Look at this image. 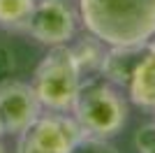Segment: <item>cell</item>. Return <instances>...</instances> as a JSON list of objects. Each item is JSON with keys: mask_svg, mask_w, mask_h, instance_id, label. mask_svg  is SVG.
<instances>
[{"mask_svg": "<svg viewBox=\"0 0 155 153\" xmlns=\"http://www.w3.org/2000/svg\"><path fill=\"white\" fill-rule=\"evenodd\" d=\"M77 14L86 32L107 46L155 39V0H77Z\"/></svg>", "mask_w": 155, "mask_h": 153, "instance_id": "6da1fadb", "label": "cell"}, {"mask_svg": "<svg viewBox=\"0 0 155 153\" xmlns=\"http://www.w3.org/2000/svg\"><path fill=\"white\" fill-rule=\"evenodd\" d=\"M127 102L130 100L127 95H123V88L97 76V79H88L86 83H81L70 114L79 121L86 134L111 139L127 123Z\"/></svg>", "mask_w": 155, "mask_h": 153, "instance_id": "7a4b0ae2", "label": "cell"}, {"mask_svg": "<svg viewBox=\"0 0 155 153\" xmlns=\"http://www.w3.org/2000/svg\"><path fill=\"white\" fill-rule=\"evenodd\" d=\"M81 67L72 56L70 44L49 46V53L42 58L32 74V90L44 111H72L74 100L81 88Z\"/></svg>", "mask_w": 155, "mask_h": 153, "instance_id": "3957f363", "label": "cell"}, {"mask_svg": "<svg viewBox=\"0 0 155 153\" xmlns=\"http://www.w3.org/2000/svg\"><path fill=\"white\" fill-rule=\"evenodd\" d=\"M16 137L14 153H72L86 137V130L70 111H42L37 121Z\"/></svg>", "mask_w": 155, "mask_h": 153, "instance_id": "277c9868", "label": "cell"}, {"mask_svg": "<svg viewBox=\"0 0 155 153\" xmlns=\"http://www.w3.org/2000/svg\"><path fill=\"white\" fill-rule=\"evenodd\" d=\"M79 14L70 0H37L26 32L44 46L70 44L77 35Z\"/></svg>", "mask_w": 155, "mask_h": 153, "instance_id": "5b68a950", "label": "cell"}, {"mask_svg": "<svg viewBox=\"0 0 155 153\" xmlns=\"http://www.w3.org/2000/svg\"><path fill=\"white\" fill-rule=\"evenodd\" d=\"M44 109L30 83L7 79L0 81V123L5 134H21L37 121Z\"/></svg>", "mask_w": 155, "mask_h": 153, "instance_id": "8992f818", "label": "cell"}, {"mask_svg": "<svg viewBox=\"0 0 155 153\" xmlns=\"http://www.w3.org/2000/svg\"><path fill=\"white\" fill-rule=\"evenodd\" d=\"M148 44H118V46H107L102 56V63L97 67L100 76L107 79L109 83L118 86V88H127L130 79L134 74L137 65L141 63V58L146 56Z\"/></svg>", "mask_w": 155, "mask_h": 153, "instance_id": "52a82bcc", "label": "cell"}, {"mask_svg": "<svg viewBox=\"0 0 155 153\" xmlns=\"http://www.w3.org/2000/svg\"><path fill=\"white\" fill-rule=\"evenodd\" d=\"M125 90L132 104L146 111H155V39H150L148 51L141 58V63L137 65Z\"/></svg>", "mask_w": 155, "mask_h": 153, "instance_id": "ba28073f", "label": "cell"}, {"mask_svg": "<svg viewBox=\"0 0 155 153\" xmlns=\"http://www.w3.org/2000/svg\"><path fill=\"white\" fill-rule=\"evenodd\" d=\"M70 49H72V56H74L77 65L81 67V72H95L100 67V63H102L107 44L102 39H97L95 35L86 32L77 44H70Z\"/></svg>", "mask_w": 155, "mask_h": 153, "instance_id": "9c48e42d", "label": "cell"}, {"mask_svg": "<svg viewBox=\"0 0 155 153\" xmlns=\"http://www.w3.org/2000/svg\"><path fill=\"white\" fill-rule=\"evenodd\" d=\"M35 2L37 0H0V28L26 32Z\"/></svg>", "mask_w": 155, "mask_h": 153, "instance_id": "30bf717a", "label": "cell"}, {"mask_svg": "<svg viewBox=\"0 0 155 153\" xmlns=\"http://www.w3.org/2000/svg\"><path fill=\"white\" fill-rule=\"evenodd\" d=\"M72 153H118V148L104 137H95V134H86L77 146L72 148Z\"/></svg>", "mask_w": 155, "mask_h": 153, "instance_id": "8fae6325", "label": "cell"}, {"mask_svg": "<svg viewBox=\"0 0 155 153\" xmlns=\"http://www.w3.org/2000/svg\"><path fill=\"white\" fill-rule=\"evenodd\" d=\"M134 148L137 153H155V121L146 123L134 134Z\"/></svg>", "mask_w": 155, "mask_h": 153, "instance_id": "7c38bea8", "label": "cell"}, {"mask_svg": "<svg viewBox=\"0 0 155 153\" xmlns=\"http://www.w3.org/2000/svg\"><path fill=\"white\" fill-rule=\"evenodd\" d=\"M16 70V53L9 46L0 44V81H7Z\"/></svg>", "mask_w": 155, "mask_h": 153, "instance_id": "4fadbf2b", "label": "cell"}, {"mask_svg": "<svg viewBox=\"0 0 155 153\" xmlns=\"http://www.w3.org/2000/svg\"><path fill=\"white\" fill-rule=\"evenodd\" d=\"M0 153H7V148H5V144L0 141Z\"/></svg>", "mask_w": 155, "mask_h": 153, "instance_id": "5bb4252c", "label": "cell"}, {"mask_svg": "<svg viewBox=\"0 0 155 153\" xmlns=\"http://www.w3.org/2000/svg\"><path fill=\"white\" fill-rule=\"evenodd\" d=\"M2 134H5V130H2V123H0V137H2Z\"/></svg>", "mask_w": 155, "mask_h": 153, "instance_id": "9a60e30c", "label": "cell"}]
</instances>
